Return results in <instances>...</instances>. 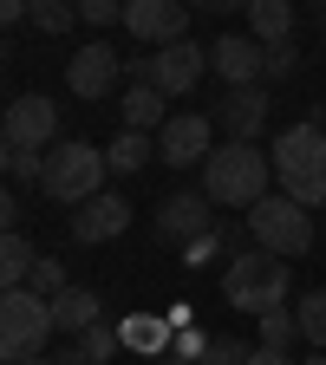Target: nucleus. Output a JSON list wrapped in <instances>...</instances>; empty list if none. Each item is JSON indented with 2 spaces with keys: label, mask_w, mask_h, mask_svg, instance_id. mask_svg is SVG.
Listing matches in <instances>:
<instances>
[{
  "label": "nucleus",
  "mask_w": 326,
  "mask_h": 365,
  "mask_svg": "<svg viewBox=\"0 0 326 365\" xmlns=\"http://www.w3.org/2000/svg\"><path fill=\"white\" fill-rule=\"evenodd\" d=\"M268 157H274V176H281L287 202L326 209V124H287Z\"/></svg>",
  "instance_id": "obj_1"
},
{
  "label": "nucleus",
  "mask_w": 326,
  "mask_h": 365,
  "mask_svg": "<svg viewBox=\"0 0 326 365\" xmlns=\"http://www.w3.org/2000/svg\"><path fill=\"white\" fill-rule=\"evenodd\" d=\"M268 182H274V157L261 144H222L203 163V196L215 209H255V202H268Z\"/></svg>",
  "instance_id": "obj_2"
},
{
  "label": "nucleus",
  "mask_w": 326,
  "mask_h": 365,
  "mask_svg": "<svg viewBox=\"0 0 326 365\" xmlns=\"http://www.w3.org/2000/svg\"><path fill=\"white\" fill-rule=\"evenodd\" d=\"M287 267L294 261L268 255V248H242L235 261L222 267V300L235 307V313H255V319L281 313L287 307Z\"/></svg>",
  "instance_id": "obj_3"
},
{
  "label": "nucleus",
  "mask_w": 326,
  "mask_h": 365,
  "mask_svg": "<svg viewBox=\"0 0 326 365\" xmlns=\"http://www.w3.org/2000/svg\"><path fill=\"white\" fill-rule=\"evenodd\" d=\"M39 190L53 196V202H66V209L91 202V196L105 190V150H98V144H85V137H59V144L46 150Z\"/></svg>",
  "instance_id": "obj_4"
},
{
  "label": "nucleus",
  "mask_w": 326,
  "mask_h": 365,
  "mask_svg": "<svg viewBox=\"0 0 326 365\" xmlns=\"http://www.w3.org/2000/svg\"><path fill=\"white\" fill-rule=\"evenodd\" d=\"M53 300H39L33 287L0 294V365H33L46 359V339H53Z\"/></svg>",
  "instance_id": "obj_5"
},
{
  "label": "nucleus",
  "mask_w": 326,
  "mask_h": 365,
  "mask_svg": "<svg viewBox=\"0 0 326 365\" xmlns=\"http://www.w3.org/2000/svg\"><path fill=\"white\" fill-rule=\"evenodd\" d=\"M248 235H255V248H268V255L300 261V255L313 248V215H307L300 202H287V196H268V202L248 209Z\"/></svg>",
  "instance_id": "obj_6"
},
{
  "label": "nucleus",
  "mask_w": 326,
  "mask_h": 365,
  "mask_svg": "<svg viewBox=\"0 0 326 365\" xmlns=\"http://www.w3.org/2000/svg\"><path fill=\"white\" fill-rule=\"evenodd\" d=\"M0 137L14 144V157H46L59 144V105L46 98V91H20L0 118Z\"/></svg>",
  "instance_id": "obj_7"
},
{
  "label": "nucleus",
  "mask_w": 326,
  "mask_h": 365,
  "mask_svg": "<svg viewBox=\"0 0 326 365\" xmlns=\"http://www.w3.org/2000/svg\"><path fill=\"white\" fill-rule=\"evenodd\" d=\"M66 85L78 91V105H98V98H111V91L124 85V53L111 39H85L78 53L66 59Z\"/></svg>",
  "instance_id": "obj_8"
},
{
  "label": "nucleus",
  "mask_w": 326,
  "mask_h": 365,
  "mask_svg": "<svg viewBox=\"0 0 326 365\" xmlns=\"http://www.w3.org/2000/svg\"><path fill=\"white\" fill-rule=\"evenodd\" d=\"M157 157L176 163V170H203V163L215 157V124L196 118V111H176V118L157 130Z\"/></svg>",
  "instance_id": "obj_9"
},
{
  "label": "nucleus",
  "mask_w": 326,
  "mask_h": 365,
  "mask_svg": "<svg viewBox=\"0 0 326 365\" xmlns=\"http://www.w3.org/2000/svg\"><path fill=\"white\" fill-rule=\"evenodd\" d=\"M209 228H215V202H209L203 190H176V196H163V202H157V235H163V242L196 248Z\"/></svg>",
  "instance_id": "obj_10"
},
{
  "label": "nucleus",
  "mask_w": 326,
  "mask_h": 365,
  "mask_svg": "<svg viewBox=\"0 0 326 365\" xmlns=\"http://www.w3.org/2000/svg\"><path fill=\"white\" fill-rule=\"evenodd\" d=\"M203 72H209V46H196V39H176V46H163V53H151V85L163 91V98L196 91Z\"/></svg>",
  "instance_id": "obj_11"
},
{
  "label": "nucleus",
  "mask_w": 326,
  "mask_h": 365,
  "mask_svg": "<svg viewBox=\"0 0 326 365\" xmlns=\"http://www.w3.org/2000/svg\"><path fill=\"white\" fill-rule=\"evenodd\" d=\"M124 26H131V39H151L157 53H163V46L190 39V7H183V0H131Z\"/></svg>",
  "instance_id": "obj_12"
},
{
  "label": "nucleus",
  "mask_w": 326,
  "mask_h": 365,
  "mask_svg": "<svg viewBox=\"0 0 326 365\" xmlns=\"http://www.w3.org/2000/svg\"><path fill=\"white\" fill-rule=\"evenodd\" d=\"M209 66L228 78V91H248V85L268 78V46L248 39V33H222V39L209 46Z\"/></svg>",
  "instance_id": "obj_13"
},
{
  "label": "nucleus",
  "mask_w": 326,
  "mask_h": 365,
  "mask_svg": "<svg viewBox=\"0 0 326 365\" xmlns=\"http://www.w3.org/2000/svg\"><path fill=\"white\" fill-rule=\"evenodd\" d=\"M131 228V202L118 196V190H98L91 202H78L72 209V235L85 242V248H98V242H118Z\"/></svg>",
  "instance_id": "obj_14"
},
{
  "label": "nucleus",
  "mask_w": 326,
  "mask_h": 365,
  "mask_svg": "<svg viewBox=\"0 0 326 365\" xmlns=\"http://www.w3.org/2000/svg\"><path fill=\"white\" fill-rule=\"evenodd\" d=\"M215 124L228 130V144H255V137L268 130V91H261V85H248V91H222Z\"/></svg>",
  "instance_id": "obj_15"
},
{
  "label": "nucleus",
  "mask_w": 326,
  "mask_h": 365,
  "mask_svg": "<svg viewBox=\"0 0 326 365\" xmlns=\"http://www.w3.org/2000/svg\"><path fill=\"white\" fill-rule=\"evenodd\" d=\"M118 339L157 365V359H170V339H176V327H170L163 313H131V319H118Z\"/></svg>",
  "instance_id": "obj_16"
},
{
  "label": "nucleus",
  "mask_w": 326,
  "mask_h": 365,
  "mask_svg": "<svg viewBox=\"0 0 326 365\" xmlns=\"http://www.w3.org/2000/svg\"><path fill=\"white\" fill-rule=\"evenodd\" d=\"M163 124H170V98H163V91L157 85H124V130L151 137Z\"/></svg>",
  "instance_id": "obj_17"
},
{
  "label": "nucleus",
  "mask_w": 326,
  "mask_h": 365,
  "mask_svg": "<svg viewBox=\"0 0 326 365\" xmlns=\"http://www.w3.org/2000/svg\"><path fill=\"white\" fill-rule=\"evenodd\" d=\"M98 319H105V300L91 294V287H66V294L53 300V327L72 333V339H78L85 327H98Z\"/></svg>",
  "instance_id": "obj_18"
},
{
  "label": "nucleus",
  "mask_w": 326,
  "mask_h": 365,
  "mask_svg": "<svg viewBox=\"0 0 326 365\" xmlns=\"http://www.w3.org/2000/svg\"><path fill=\"white\" fill-rule=\"evenodd\" d=\"M248 39L287 46L294 39V0H255V7H248Z\"/></svg>",
  "instance_id": "obj_19"
},
{
  "label": "nucleus",
  "mask_w": 326,
  "mask_h": 365,
  "mask_svg": "<svg viewBox=\"0 0 326 365\" xmlns=\"http://www.w3.org/2000/svg\"><path fill=\"white\" fill-rule=\"evenodd\" d=\"M33 248H26V235H0V294H20L26 281H33Z\"/></svg>",
  "instance_id": "obj_20"
},
{
  "label": "nucleus",
  "mask_w": 326,
  "mask_h": 365,
  "mask_svg": "<svg viewBox=\"0 0 326 365\" xmlns=\"http://www.w3.org/2000/svg\"><path fill=\"white\" fill-rule=\"evenodd\" d=\"M118 346H124V339H118V327H111V319H98V327H85V333L72 339L66 365H105V359H111Z\"/></svg>",
  "instance_id": "obj_21"
},
{
  "label": "nucleus",
  "mask_w": 326,
  "mask_h": 365,
  "mask_svg": "<svg viewBox=\"0 0 326 365\" xmlns=\"http://www.w3.org/2000/svg\"><path fill=\"white\" fill-rule=\"evenodd\" d=\"M151 157H157V144H151V137H137V130H124L118 144L105 150V170H118V176H137V170H144Z\"/></svg>",
  "instance_id": "obj_22"
},
{
  "label": "nucleus",
  "mask_w": 326,
  "mask_h": 365,
  "mask_svg": "<svg viewBox=\"0 0 326 365\" xmlns=\"http://www.w3.org/2000/svg\"><path fill=\"white\" fill-rule=\"evenodd\" d=\"M294 319H300V339H307L313 352H326V287H313V294H300V307H294Z\"/></svg>",
  "instance_id": "obj_23"
},
{
  "label": "nucleus",
  "mask_w": 326,
  "mask_h": 365,
  "mask_svg": "<svg viewBox=\"0 0 326 365\" xmlns=\"http://www.w3.org/2000/svg\"><path fill=\"white\" fill-rule=\"evenodd\" d=\"M26 287H33L39 300H59V294L72 287V281H66V261H53V255H39V261H33V281H26Z\"/></svg>",
  "instance_id": "obj_24"
},
{
  "label": "nucleus",
  "mask_w": 326,
  "mask_h": 365,
  "mask_svg": "<svg viewBox=\"0 0 326 365\" xmlns=\"http://www.w3.org/2000/svg\"><path fill=\"white\" fill-rule=\"evenodd\" d=\"M294 339H300V319H294L287 307H281V313H268V319H261V346H274V352H287Z\"/></svg>",
  "instance_id": "obj_25"
},
{
  "label": "nucleus",
  "mask_w": 326,
  "mask_h": 365,
  "mask_svg": "<svg viewBox=\"0 0 326 365\" xmlns=\"http://www.w3.org/2000/svg\"><path fill=\"white\" fill-rule=\"evenodd\" d=\"M39 33H66L72 20H78V7H66V0H33V14H26Z\"/></svg>",
  "instance_id": "obj_26"
},
{
  "label": "nucleus",
  "mask_w": 326,
  "mask_h": 365,
  "mask_svg": "<svg viewBox=\"0 0 326 365\" xmlns=\"http://www.w3.org/2000/svg\"><path fill=\"white\" fill-rule=\"evenodd\" d=\"M196 365H248V346L228 339V333H209V352H203Z\"/></svg>",
  "instance_id": "obj_27"
},
{
  "label": "nucleus",
  "mask_w": 326,
  "mask_h": 365,
  "mask_svg": "<svg viewBox=\"0 0 326 365\" xmlns=\"http://www.w3.org/2000/svg\"><path fill=\"white\" fill-rule=\"evenodd\" d=\"M300 72V46L287 39V46H268V78H294Z\"/></svg>",
  "instance_id": "obj_28"
},
{
  "label": "nucleus",
  "mask_w": 326,
  "mask_h": 365,
  "mask_svg": "<svg viewBox=\"0 0 326 365\" xmlns=\"http://www.w3.org/2000/svg\"><path fill=\"white\" fill-rule=\"evenodd\" d=\"M78 20L85 26H124V7H111V0H78Z\"/></svg>",
  "instance_id": "obj_29"
},
{
  "label": "nucleus",
  "mask_w": 326,
  "mask_h": 365,
  "mask_svg": "<svg viewBox=\"0 0 326 365\" xmlns=\"http://www.w3.org/2000/svg\"><path fill=\"white\" fill-rule=\"evenodd\" d=\"M14 215H20V202H14L7 182H0V235H14Z\"/></svg>",
  "instance_id": "obj_30"
},
{
  "label": "nucleus",
  "mask_w": 326,
  "mask_h": 365,
  "mask_svg": "<svg viewBox=\"0 0 326 365\" xmlns=\"http://www.w3.org/2000/svg\"><path fill=\"white\" fill-rule=\"evenodd\" d=\"M248 365H300V359H287V352H274V346H248Z\"/></svg>",
  "instance_id": "obj_31"
},
{
  "label": "nucleus",
  "mask_w": 326,
  "mask_h": 365,
  "mask_svg": "<svg viewBox=\"0 0 326 365\" xmlns=\"http://www.w3.org/2000/svg\"><path fill=\"white\" fill-rule=\"evenodd\" d=\"M20 14H33V0H0V26H14Z\"/></svg>",
  "instance_id": "obj_32"
},
{
  "label": "nucleus",
  "mask_w": 326,
  "mask_h": 365,
  "mask_svg": "<svg viewBox=\"0 0 326 365\" xmlns=\"http://www.w3.org/2000/svg\"><path fill=\"white\" fill-rule=\"evenodd\" d=\"M0 170H14V144H7V137H0Z\"/></svg>",
  "instance_id": "obj_33"
},
{
  "label": "nucleus",
  "mask_w": 326,
  "mask_h": 365,
  "mask_svg": "<svg viewBox=\"0 0 326 365\" xmlns=\"http://www.w3.org/2000/svg\"><path fill=\"white\" fill-rule=\"evenodd\" d=\"M300 365H326V352H313V359H300Z\"/></svg>",
  "instance_id": "obj_34"
},
{
  "label": "nucleus",
  "mask_w": 326,
  "mask_h": 365,
  "mask_svg": "<svg viewBox=\"0 0 326 365\" xmlns=\"http://www.w3.org/2000/svg\"><path fill=\"white\" fill-rule=\"evenodd\" d=\"M33 365H66V359H33Z\"/></svg>",
  "instance_id": "obj_35"
},
{
  "label": "nucleus",
  "mask_w": 326,
  "mask_h": 365,
  "mask_svg": "<svg viewBox=\"0 0 326 365\" xmlns=\"http://www.w3.org/2000/svg\"><path fill=\"white\" fill-rule=\"evenodd\" d=\"M157 365H190V359H157Z\"/></svg>",
  "instance_id": "obj_36"
},
{
  "label": "nucleus",
  "mask_w": 326,
  "mask_h": 365,
  "mask_svg": "<svg viewBox=\"0 0 326 365\" xmlns=\"http://www.w3.org/2000/svg\"><path fill=\"white\" fill-rule=\"evenodd\" d=\"M0 66H7V39H0Z\"/></svg>",
  "instance_id": "obj_37"
},
{
  "label": "nucleus",
  "mask_w": 326,
  "mask_h": 365,
  "mask_svg": "<svg viewBox=\"0 0 326 365\" xmlns=\"http://www.w3.org/2000/svg\"><path fill=\"white\" fill-rule=\"evenodd\" d=\"M320 33H326V7H320Z\"/></svg>",
  "instance_id": "obj_38"
},
{
  "label": "nucleus",
  "mask_w": 326,
  "mask_h": 365,
  "mask_svg": "<svg viewBox=\"0 0 326 365\" xmlns=\"http://www.w3.org/2000/svg\"><path fill=\"white\" fill-rule=\"evenodd\" d=\"M320 124H326V98H320Z\"/></svg>",
  "instance_id": "obj_39"
}]
</instances>
